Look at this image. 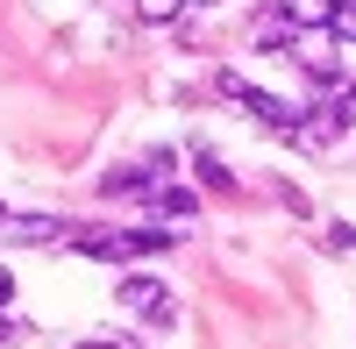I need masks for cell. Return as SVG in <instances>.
<instances>
[{"label":"cell","mask_w":356,"mask_h":349,"mask_svg":"<svg viewBox=\"0 0 356 349\" xmlns=\"http://www.w3.org/2000/svg\"><path fill=\"white\" fill-rule=\"evenodd\" d=\"M150 207H157L164 221H193V214H200V200H193L186 186H157V193H150Z\"/></svg>","instance_id":"obj_7"},{"label":"cell","mask_w":356,"mask_h":349,"mask_svg":"<svg viewBox=\"0 0 356 349\" xmlns=\"http://www.w3.org/2000/svg\"><path fill=\"white\" fill-rule=\"evenodd\" d=\"M178 8H186V0H136L143 22H178Z\"/></svg>","instance_id":"obj_10"},{"label":"cell","mask_w":356,"mask_h":349,"mask_svg":"<svg viewBox=\"0 0 356 349\" xmlns=\"http://www.w3.org/2000/svg\"><path fill=\"white\" fill-rule=\"evenodd\" d=\"M214 93H228L235 107H250V114H257V122L271 129V136H292V143H300L307 107H292V100H278V93H264V86H250L243 72H221V79H214Z\"/></svg>","instance_id":"obj_2"},{"label":"cell","mask_w":356,"mask_h":349,"mask_svg":"<svg viewBox=\"0 0 356 349\" xmlns=\"http://www.w3.org/2000/svg\"><path fill=\"white\" fill-rule=\"evenodd\" d=\"M250 43H257V50H292V43H300V29H292V22L271 8V15H264V22L250 29Z\"/></svg>","instance_id":"obj_6"},{"label":"cell","mask_w":356,"mask_h":349,"mask_svg":"<svg viewBox=\"0 0 356 349\" xmlns=\"http://www.w3.org/2000/svg\"><path fill=\"white\" fill-rule=\"evenodd\" d=\"M8 307H15V271L0 264V314H8Z\"/></svg>","instance_id":"obj_13"},{"label":"cell","mask_w":356,"mask_h":349,"mask_svg":"<svg viewBox=\"0 0 356 349\" xmlns=\"http://www.w3.org/2000/svg\"><path fill=\"white\" fill-rule=\"evenodd\" d=\"M114 300H122L136 321H150V328H171L178 321V300H171V285L164 278H150V271H129L122 285H114Z\"/></svg>","instance_id":"obj_3"},{"label":"cell","mask_w":356,"mask_h":349,"mask_svg":"<svg viewBox=\"0 0 356 349\" xmlns=\"http://www.w3.org/2000/svg\"><path fill=\"white\" fill-rule=\"evenodd\" d=\"M335 43H356V0H335V22H328Z\"/></svg>","instance_id":"obj_9"},{"label":"cell","mask_w":356,"mask_h":349,"mask_svg":"<svg viewBox=\"0 0 356 349\" xmlns=\"http://www.w3.org/2000/svg\"><path fill=\"white\" fill-rule=\"evenodd\" d=\"M8 236H15V243H65V236H72V221H57V214H22Z\"/></svg>","instance_id":"obj_5"},{"label":"cell","mask_w":356,"mask_h":349,"mask_svg":"<svg viewBox=\"0 0 356 349\" xmlns=\"http://www.w3.org/2000/svg\"><path fill=\"white\" fill-rule=\"evenodd\" d=\"M278 15L307 36V29H328V22H335V0H278Z\"/></svg>","instance_id":"obj_4"},{"label":"cell","mask_w":356,"mask_h":349,"mask_svg":"<svg viewBox=\"0 0 356 349\" xmlns=\"http://www.w3.org/2000/svg\"><path fill=\"white\" fill-rule=\"evenodd\" d=\"M15 342H29V321H8V314H0V349H15Z\"/></svg>","instance_id":"obj_11"},{"label":"cell","mask_w":356,"mask_h":349,"mask_svg":"<svg viewBox=\"0 0 356 349\" xmlns=\"http://www.w3.org/2000/svg\"><path fill=\"white\" fill-rule=\"evenodd\" d=\"M193 171H200V186H207V193H235V171H228L214 150H193Z\"/></svg>","instance_id":"obj_8"},{"label":"cell","mask_w":356,"mask_h":349,"mask_svg":"<svg viewBox=\"0 0 356 349\" xmlns=\"http://www.w3.org/2000/svg\"><path fill=\"white\" fill-rule=\"evenodd\" d=\"M328 250H356V228L349 221H328Z\"/></svg>","instance_id":"obj_12"},{"label":"cell","mask_w":356,"mask_h":349,"mask_svg":"<svg viewBox=\"0 0 356 349\" xmlns=\"http://www.w3.org/2000/svg\"><path fill=\"white\" fill-rule=\"evenodd\" d=\"M178 243V228H72L65 250L100 257V264H129V257H157Z\"/></svg>","instance_id":"obj_1"},{"label":"cell","mask_w":356,"mask_h":349,"mask_svg":"<svg viewBox=\"0 0 356 349\" xmlns=\"http://www.w3.org/2000/svg\"><path fill=\"white\" fill-rule=\"evenodd\" d=\"M79 349H114V342H107V335H93V342H79Z\"/></svg>","instance_id":"obj_14"}]
</instances>
